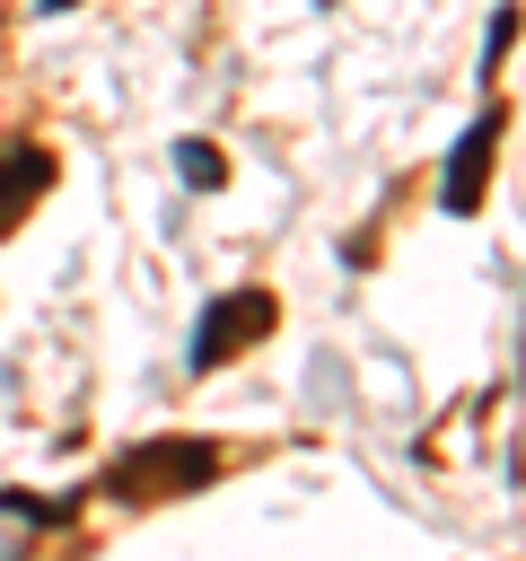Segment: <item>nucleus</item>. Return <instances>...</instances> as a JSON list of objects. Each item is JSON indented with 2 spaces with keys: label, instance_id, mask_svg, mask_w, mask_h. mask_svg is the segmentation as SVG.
Instances as JSON below:
<instances>
[{
  "label": "nucleus",
  "instance_id": "f257e3e1",
  "mask_svg": "<svg viewBox=\"0 0 526 561\" xmlns=\"http://www.w3.org/2000/svg\"><path fill=\"white\" fill-rule=\"evenodd\" d=\"M219 465H228V447H210V438H149V447H123V456L96 473V491H105V500H184V491H202Z\"/></svg>",
  "mask_w": 526,
  "mask_h": 561
},
{
  "label": "nucleus",
  "instance_id": "f03ea898",
  "mask_svg": "<svg viewBox=\"0 0 526 561\" xmlns=\"http://www.w3.org/2000/svg\"><path fill=\"white\" fill-rule=\"evenodd\" d=\"M272 333H281V298H272V289H219V298L193 316V368L210 377V368L245 359V351L272 342Z\"/></svg>",
  "mask_w": 526,
  "mask_h": 561
},
{
  "label": "nucleus",
  "instance_id": "7ed1b4c3",
  "mask_svg": "<svg viewBox=\"0 0 526 561\" xmlns=\"http://www.w3.org/2000/svg\"><path fill=\"white\" fill-rule=\"evenodd\" d=\"M500 131H508V114H500V105H491V114H473V123L456 131V149H447V175H438V210H447V219H473V210H482V184H491Z\"/></svg>",
  "mask_w": 526,
  "mask_h": 561
},
{
  "label": "nucleus",
  "instance_id": "20e7f679",
  "mask_svg": "<svg viewBox=\"0 0 526 561\" xmlns=\"http://www.w3.org/2000/svg\"><path fill=\"white\" fill-rule=\"evenodd\" d=\"M53 175H61V158H53L44 140L0 131V237H18V228H26V210L53 193Z\"/></svg>",
  "mask_w": 526,
  "mask_h": 561
},
{
  "label": "nucleus",
  "instance_id": "39448f33",
  "mask_svg": "<svg viewBox=\"0 0 526 561\" xmlns=\"http://www.w3.org/2000/svg\"><path fill=\"white\" fill-rule=\"evenodd\" d=\"M175 175H184V193H219L228 184V158L210 140H175Z\"/></svg>",
  "mask_w": 526,
  "mask_h": 561
},
{
  "label": "nucleus",
  "instance_id": "423d86ee",
  "mask_svg": "<svg viewBox=\"0 0 526 561\" xmlns=\"http://www.w3.org/2000/svg\"><path fill=\"white\" fill-rule=\"evenodd\" d=\"M508 44H517V0H500V9H491V26H482V79L508 61Z\"/></svg>",
  "mask_w": 526,
  "mask_h": 561
}]
</instances>
